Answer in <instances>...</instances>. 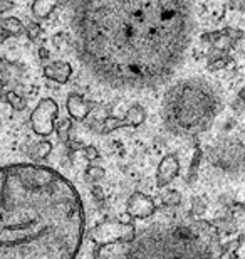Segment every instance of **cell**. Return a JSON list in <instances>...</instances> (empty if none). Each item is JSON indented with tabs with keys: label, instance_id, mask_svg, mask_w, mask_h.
I'll list each match as a JSON object with an SVG mask.
<instances>
[{
	"label": "cell",
	"instance_id": "cell-17",
	"mask_svg": "<svg viewBox=\"0 0 245 259\" xmlns=\"http://www.w3.org/2000/svg\"><path fill=\"white\" fill-rule=\"evenodd\" d=\"M180 200H181V195H180V192H176V190H170V192H166L163 197H161V202L168 207L178 205Z\"/></svg>",
	"mask_w": 245,
	"mask_h": 259
},
{
	"label": "cell",
	"instance_id": "cell-11",
	"mask_svg": "<svg viewBox=\"0 0 245 259\" xmlns=\"http://www.w3.org/2000/svg\"><path fill=\"white\" fill-rule=\"evenodd\" d=\"M71 74H72V67L66 61H56V63L44 67V76L47 79L59 82V84H66L69 81Z\"/></svg>",
	"mask_w": 245,
	"mask_h": 259
},
{
	"label": "cell",
	"instance_id": "cell-27",
	"mask_svg": "<svg viewBox=\"0 0 245 259\" xmlns=\"http://www.w3.org/2000/svg\"><path fill=\"white\" fill-rule=\"evenodd\" d=\"M39 56L42 59H47L49 58V53H47V49H39Z\"/></svg>",
	"mask_w": 245,
	"mask_h": 259
},
{
	"label": "cell",
	"instance_id": "cell-25",
	"mask_svg": "<svg viewBox=\"0 0 245 259\" xmlns=\"http://www.w3.org/2000/svg\"><path fill=\"white\" fill-rule=\"evenodd\" d=\"M14 7V2L12 0H0V14L2 12H7Z\"/></svg>",
	"mask_w": 245,
	"mask_h": 259
},
{
	"label": "cell",
	"instance_id": "cell-6",
	"mask_svg": "<svg viewBox=\"0 0 245 259\" xmlns=\"http://www.w3.org/2000/svg\"><path fill=\"white\" fill-rule=\"evenodd\" d=\"M57 113H59L57 103L52 98H42L30 115V126L34 133L39 137H51L56 130L54 120L57 118Z\"/></svg>",
	"mask_w": 245,
	"mask_h": 259
},
{
	"label": "cell",
	"instance_id": "cell-21",
	"mask_svg": "<svg viewBox=\"0 0 245 259\" xmlns=\"http://www.w3.org/2000/svg\"><path fill=\"white\" fill-rule=\"evenodd\" d=\"M228 64V59L227 58H222V59H217V61H213V63L208 64V71H220L223 69Z\"/></svg>",
	"mask_w": 245,
	"mask_h": 259
},
{
	"label": "cell",
	"instance_id": "cell-3",
	"mask_svg": "<svg viewBox=\"0 0 245 259\" xmlns=\"http://www.w3.org/2000/svg\"><path fill=\"white\" fill-rule=\"evenodd\" d=\"M215 224L193 221L191 224L151 226L136 232L133 241L99 246L96 257H222Z\"/></svg>",
	"mask_w": 245,
	"mask_h": 259
},
{
	"label": "cell",
	"instance_id": "cell-10",
	"mask_svg": "<svg viewBox=\"0 0 245 259\" xmlns=\"http://www.w3.org/2000/svg\"><path fill=\"white\" fill-rule=\"evenodd\" d=\"M67 111H69L71 118H74L76 121H84L87 115H89L91 108L96 106L94 101H87L84 100L81 95H77V93H71L69 96H67Z\"/></svg>",
	"mask_w": 245,
	"mask_h": 259
},
{
	"label": "cell",
	"instance_id": "cell-16",
	"mask_svg": "<svg viewBox=\"0 0 245 259\" xmlns=\"http://www.w3.org/2000/svg\"><path fill=\"white\" fill-rule=\"evenodd\" d=\"M51 152H52V143L47 142V140H44V142H40V143L35 145L30 155H32L34 160H42V158L47 157Z\"/></svg>",
	"mask_w": 245,
	"mask_h": 259
},
{
	"label": "cell",
	"instance_id": "cell-5",
	"mask_svg": "<svg viewBox=\"0 0 245 259\" xmlns=\"http://www.w3.org/2000/svg\"><path fill=\"white\" fill-rule=\"evenodd\" d=\"M89 236L96 246L114 244V242H129L136 236V227L123 221H104L91 231Z\"/></svg>",
	"mask_w": 245,
	"mask_h": 259
},
{
	"label": "cell",
	"instance_id": "cell-20",
	"mask_svg": "<svg viewBox=\"0 0 245 259\" xmlns=\"http://www.w3.org/2000/svg\"><path fill=\"white\" fill-rule=\"evenodd\" d=\"M27 37L30 39V40H35L39 37V34H40V25L39 24H35V22H32V24H29L27 25Z\"/></svg>",
	"mask_w": 245,
	"mask_h": 259
},
{
	"label": "cell",
	"instance_id": "cell-8",
	"mask_svg": "<svg viewBox=\"0 0 245 259\" xmlns=\"http://www.w3.org/2000/svg\"><path fill=\"white\" fill-rule=\"evenodd\" d=\"M155 200L151 197L144 195L143 192L131 194L126 202V212L129 217H134V219H148V217L155 214Z\"/></svg>",
	"mask_w": 245,
	"mask_h": 259
},
{
	"label": "cell",
	"instance_id": "cell-19",
	"mask_svg": "<svg viewBox=\"0 0 245 259\" xmlns=\"http://www.w3.org/2000/svg\"><path fill=\"white\" fill-rule=\"evenodd\" d=\"M203 212H205V200L200 199V197H197V199H193V207H191V214H193V215H202Z\"/></svg>",
	"mask_w": 245,
	"mask_h": 259
},
{
	"label": "cell",
	"instance_id": "cell-23",
	"mask_svg": "<svg viewBox=\"0 0 245 259\" xmlns=\"http://www.w3.org/2000/svg\"><path fill=\"white\" fill-rule=\"evenodd\" d=\"M69 128H71V121L69 120H64V121L61 123V126L57 128V132L61 133L62 138H67V130H69Z\"/></svg>",
	"mask_w": 245,
	"mask_h": 259
},
{
	"label": "cell",
	"instance_id": "cell-4",
	"mask_svg": "<svg viewBox=\"0 0 245 259\" xmlns=\"http://www.w3.org/2000/svg\"><path fill=\"white\" fill-rule=\"evenodd\" d=\"M163 120L171 132L181 137L207 132L220 113V98L203 79H185L166 91Z\"/></svg>",
	"mask_w": 245,
	"mask_h": 259
},
{
	"label": "cell",
	"instance_id": "cell-14",
	"mask_svg": "<svg viewBox=\"0 0 245 259\" xmlns=\"http://www.w3.org/2000/svg\"><path fill=\"white\" fill-rule=\"evenodd\" d=\"M4 100L7 101L15 111H24L25 108H27V101H25L20 95H17L15 91H9L7 95H5Z\"/></svg>",
	"mask_w": 245,
	"mask_h": 259
},
{
	"label": "cell",
	"instance_id": "cell-24",
	"mask_svg": "<svg viewBox=\"0 0 245 259\" xmlns=\"http://www.w3.org/2000/svg\"><path fill=\"white\" fill-rule=\"evenodd\" d=\"M225 32L230 35V37L233 40H237V39H242L243 37V32L242 30H237V29H225Z\"/></svg>",
	"mask_w": 245,
	"mask_h": 259
},
{
	"label": "cell",
	"instance_id": "cell-15",
	"mask_svg": "<svg viewBox=\"0 0 245 259\" xmlns=\"http://www.w3.org/2000/svg\"><path fill=\"white\" fill-rule=\"evenodd\" d=\"M235 42L230 35H228L225 30L223 32H218V35L215 37V40H213V48L218 49V51H222V53H225V51H228L232 48V44Z\"/></svg>",
	"mask_w": 245,
	"mask_h": 259
},
{
	"label": "cell",
	"instance_id": "cell-9",
	"mask_svg": "<svg viewBox=\"0 0 245 259\" xmlns=\"http://www.w3.org/2000/svg\"><path fill=\"white\" fill-rule=\"evenodd\" d=\"M180 174V160L175 153H170L163 157V160L158 165V170H156V185L160 189L170 185L173 180L178 177Z\"/></svg>",
	"mask_w": 245,
	"mask_h": 259
},
{
	"label": "cell",
	"instance_id": "cell-13",
	"mask_svg": "<svg viewBox=\"0 0 245 259\" xmlns=\"http://www.w3.org/2000/svg\"><path fill=\"white\" fill-rule=\"evenodd\" d=\"M0 30L9 35H19L22 34L24 24L17 17H0Z\"/></svg>",
	"mask_w": 245,
	"mask_h": 259
},
{
	"label": "cell",
	"instance_id": "cell-2",
	"mask_svg": "<svg viewBox=\"0 0 245 259\" xmlns=\"http://www.w3.org/2000/svg\"><path fill=\"white\" fill-rule=\"evenodd\" d=\"M86 229L69 179L39 163L0 168V259H72Z\"/></svg>",
	"mask_w": 245,
	"mask_h": 259
},
{
	"label": "cell",
	"instance_id": "cell-12",
	"mask_svg": "<svg viewBox=\"0 0 245 259\" xmlns=\"http://www.w3.org/2000/svg\"><path fill=\"white\" fill-rule=\"evenodd\" d=\"M59 4H61V0H34L32 15L39 20L47 19Z\"/></svg>",
	"mask_w": 245,
	"mask_h": 259
},
{
	"label": "cell",
	"instance_id": "cell-1",
	"mask_svg": "<svg viewBox=\"0 0 245 259\" xmlns=\"http://www.w3.org/2000/svg\"><path fill=\"white\" fill-rule=\"evenodd\" d=\"M72 30L91 82L123 95L155 91L188 58L193 0H76Z\"/></svg>",
	"mask_w": 245,
	"mask_h": 259
},
{
	"label": "cell",
	"instance_id": "cell-26",
	"mask_svg": "<svg viewBox=\"0 0 245 259\" xmlns=\"http://www.w3.org/2000/svg\"><path fill=\"white\" fill-rule=\"evenodd\" d=\"M69 147H71V150H74V152H76V150H82V148H84V145L79 143V142H72V140H69Z\"/></svg>",
	"mask_w": 245,
	"mask_h": 259
},
{
	"label": "cell",
	"instance_id": "cell-18",
	"mask_svg": "<svg viewBox=\"0 0 245 259\" xmlns=\"http://www.w3.org/2000/svg\"><path fill=\"white\" fill-rule=\"evenodd\" d=\"M104 175H106L104 168L103 167H96V165H91V167L86 170V179L87 180H92V182L104 179Z\"/></svg>",
	"mask_w": 245,
	"mask_h": 259
},
{
	"label": "cell",
	"instance_id": "cell-22",
	"mask_svg": "<svg viewBox=\"0 0 245 259\" xmlns=\"http://www.w3.org/2000/svg\"><path fill=\"white\" fill-rule=\"evenodd\" d=\"M82 152H84V157L87 158V160H94V158H97V148L96 147H92V145H89V147H84L82 148Z\"/></svg>",
	"mask_w": 245,
	"mask_h": 259
},
{
	"label": "cell",
	"instance_id": "cell-7",
	"mask_svg": "<svg viewBox=\"0 0 245 259\" xmlns=\"http://www.w3.org/2000/svg\"><path fill=\"white\" fill-rule=\"evenodd\" d=\"M146 121V111L141 105H133L128 110L126 116L124 118H114L109 116L103 121L101 128H99V133L101 135H108L114 132L118 128H124V126H139Z\"/></svg>",
	"mask_w": 245,
	"mask_h": 259
}]
</instances>
